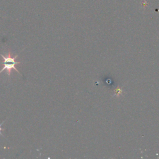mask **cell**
Returning <instances> with one entry per match:
<instances>
[{
    "instance_id": "6da1fadb",
    "label": "cell",
    "mask_w": 159,
    "mask_h": 159,
    "mask_svg": "<svg viewBox=\"0 0 159 159\" xmlns=\"http://www.w3.org/2000/svg\"><path fill=\"white\" fill-rule=\"evenodd\" d=\"M1 57L3 58L4 61L3 62H1L0 63H3V67L2 68V69L0 70V73H2L3 71L6 70L7 72V75L9 78L10 77V75H11V70L13 69L14 70L16 71H17L19 75H22L20 72L18 71V70L15 67V65L20 63V61H16V58L19 56V55H16L15 57H11V52L9 51L8 53H7V57H4V55H2V54H0Z\"/></svg>"
},
{
    "instance_id": "7a4b0ae2",
    "label": "cell",
    "mask_w": 159,
    "mask_h": 159,
    "mask_svg": "<svg viewBox=\"0 0 159 159\" xmlns=\"http://www.w3.org/2000/svg\"><path fill=\"white\" fill-rule=\"evenodd\" d=\"M4 121H5V120H4V121H3V122L0 124V135H2V136H3V135H2V132H1V131H2V130H4V129H2V128H1V125L3 124V123L4 122Z\"/></svg>"
}]
</instances>
